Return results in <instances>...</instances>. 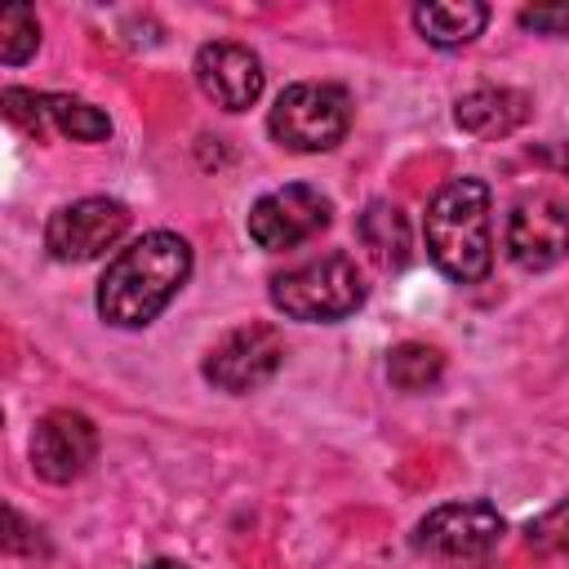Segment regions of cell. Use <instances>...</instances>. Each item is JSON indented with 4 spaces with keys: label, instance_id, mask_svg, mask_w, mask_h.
Listing matches in <instances>:
<instances>
[{
    "label": "cell",
    "instance_id": "obj_1",
    "mask_svg": "<svg viewBox=\"0 0 569 569\" xmlns=\"http://www.w3.org/2000/svg\"><path fill=\"white\" fill-rule=\"evenodd\" d=\"M187 276H191V244L178 231H147L107 262L93 298L98 316L116 329H142L178 298Z\"/></svg>",
    "mask_w": 569,
    "mask_h": 569
},
{
    "label": "cell",
    "instance_id": "obj_2",
    "mask_svg": "<svg viewBox=\"0 0 569 569\" xmlns=\"http://www.w3.org/2000/svg\"><path fill=\"white\" fill-rule=\"evenodd\" d=\"M493 196L480 178H449L422 213L427 258L453 284H480L493 271Z\"/></svg>",
    "mask_w": 569,
    "mask_h": 569
},
{
    "label": "cell",
    "instance_id": "obj_3",
    "mask_svg": "<svg viewBox=\"0 0 569 569\" xmlns=\"http://www.w3.org/2000/svg\"><path fill=\"white\" fill-rule=\"evenodd\" d=\"M271 307L289 320H302V325H333V320H347L369 284L356 267L351 253H320V258H307L280 276H271Z\"/></svg>",
    "mask_w": 569,
    "mask_h": 569
},
{
    "label": "cell",
    "instance_id": "obj_4",
    "mask_svg": "<svg viewBox=\"0 0 569 569\" xmlns=\"http://www.w3.org/2000/svg\"><path fill=\"white\" fill-rule=\"evenodd\" d=\"M347 129H351V98L342 84H325V80H298L280 89L267 111V133L298 156L333 151L347 138Z\"/></svg>",
    "mask_w": 569,
    "mask_h": 569
},
{
    "label": "cell",
    "instance_id": "obj_5",
    "mask_svg": "<svg viewBox=\"0 0 569 569\" xmlns=\"http://www.w3.org/2000/svg\"><path fill=\"white\" fill-rule=\"evenodd\" d=\"M502 516L485 498H462V502H440L413 525V551L458 565V560H480L498 547L502 538Z\"/></svg>",
    "mask_w": 569,
    "mask_h": 569
},
{
    "label": "cell",
    "instance_id": "obj_6",
    "mask_svg": "<svg viewBox=\"0 0 569 569\" xmlns=\"http://www.w3.org/2000/svg\"><path fill=\"white\" fill-rule=\"evenodd\" d=\"M333 218V204L320 187L311 182H289V187H276L267 196H258L249 204V240L258 249H298L302 240L320 236Z\"/></svg>",
    "mask_w": 569,
    "mask_h": 569
},
{
    "label": "cell",
    "instance_id": "obj_7",
    "mask_svg": "<svg viewBox=\"0 0 569 569\" xmlns=\"http://www.w3.org/2000/svg\"><path fill=\"white\" fill-rule=\"evenodd\" d=\"M284 365V338L276 325H262V320H249L231 333H222L209 356H204V378L218 387V391H231V396H244V391H258L276 378V369Z\"/></svg>",
    "mask_w": 569,
    "mask_h": 569
},
{
    "label": "cell",
    "instance_id": "obj_8",
    "mask_svg": "<svg viewBox=\"0 0 569 569\" xmlns=\"http://www.w3.org/2000/svg\"><path fill=\"white\" fill-rule=\"evenodd\" d=\"M129 231V209L111 196H84L62 204L44 227V249L58 262H93Z\"/></svg>",
    "mask_w": 569,
    "mask_h": 569
},
{
    "label": "cell",
    "instance_id": "obj_9",
    "mask_svg": "<svg viewBox=\"0 0 569 569\" xmlns=\"http://www.w3.org/2000/svg\"><path fill=\"white\" fill-rule=\"evenodd\" d=\"M507 258L525 271H547L569 258V209L551 196H525L507 213Z\"/></svg>",
    "mask_w": 569,
    "mask_h": 569
},
{
    "label": "cell",
    "instance_id": "obj_10",
    "mask_svg": "<svg viewBox=\"0 0 569 569\" xmlns=\"http://www.w3.org/2000/svg\"><path fill=\"white\" fill-rule=\"evenodd\" d=\"M98 458V427L76 409H53L31 431V467L49 485H71Z\"/></svg>",
    "mask_w": 569,
    "mask_h": 569
},
{
    "label": "cell",
    "instance_id": "obj_11",
    "mask_svg": "<svg viewBox=\"0 0 569 569\" xmlns=\"http://www.w3.org/2000/svg\"><path fill=\"white\" fill-rule=\"evenodd\" d=\"M191 71H196L200 93H204L213 107H222V111H249V107L262 98V84H267L262 58H258L249 44H236V40L200 44Z\"/></svg>",
    "mask_w": 569,
    "mask_h": 569
},
{
    "label": "cell",
    "instance_id": "obj_12",
    "mask_svg": "<svg viewBox=\"0 0 569 569\" xmlns=\"http://www.w3.org/2000/svg\"><path fill=\"white\" fill-rule=\"evenodd\" d=\"M453 120H458V129H467L476 138H507L529 120V98L520 89L480 84L453 102Z\"/></svg>",
    "mask_w": 569,
    "mask_h": 569
},
{
    "label": "cell",
    "instance_id": "obj_13",
    "mask_svg": "<svg viewBox=\"0 0 569 569\" xmlns=\"http://www.w3.org/2000/svg\"><path fill=\"white\" fill-rule=\"evenodd\" d=\"M489 22V4L480 0H431L413 9V31L431 49H462L471 44Z\"/></svg>",
    "mask_w": 569,
    "mask_h": 569
},
{
    "label": "cell",
    "instance_id": "obj_14",
    "mask_svg": "<svg viewBox=\"0 0 569 569\" xmlns=\"http://www.w3.org/2000/svg\"><path fill=\"white\" fill-rule=\"evenodd\" d=\"M356 236H360V244L369 249V258L378 262V267H405L409 262V218L400 213V204H391V200H373V204H365V213L356 218Z\"/></svg>",
    "mask_w": 569,
    "mask_h": 569
},
{
    "label": "cell",
    "instance_id": "obj_15",
    "mask_svg": "<svg viewBox=\"0 0 569 569\" xmlns=\"http://www.w3.org/2000/svg\"><path fill=\"white\" fill-rule=\"evenodd\" d=\"M44 111H49V129H58L71 142H107L111 138V120L107 111H98L84 98H67V93H44Z\"/></svg>",
    "mask_w": 569,
    "mask_h": 569
},
{
    "label": "cell",
    "instance_id": "obj_16",
    "mask_svg": "<svg viewBox=\"0 0 569 569\" xmlns=\"http://www.w3.org/2000/svg\"><path fill=\"white\" fill-rule=\"evenodd\" d=\"M440 373H445V356L427 342H400L387 356V378L396 391H409V396L431 391L440 382Z\"/></svg>",
    "mask_w": 569,
    "mask_h": 569
},
{
    "label": "cell",
    "instance_id": "obj_17",
    "mask_svg": "<svg viewBox=\"0 0 569 569\" xmlns=\"http://www.w3.org/2000/svg\"><path fill=\"white\" fill-rule=\"evenodd\" d=\"M40 49V22L31 4H4L0 9V62L22 67Z\"/></svg>",
    "mask_w": 569,
    "mask_h": 569
},
{
    "label": "cell",
    "instance_id": "obj_18",
    "mask_svg": "<svg viewBox=\"0 0 569 569\" xmlns=\"http://www.w3.org/2000/svg\"><path fill=\"white\" fill-rule=\"evenodd\" d=\"M525 538H529V547L551 551V556L569 551V498H560L556 507H547L542 516H533L525 525Z\"/></svg>",
    "mask_w": 569,
    "mask_h": 569
},
{
    "label": "cell",
    "instance_id": "obj_19",
    "mask_svg": "<svg viewBox=\"0 0 569 569\" xmlns=\"http://www.w3.org/2000/svg\"><path fill=\"white\" fill-rule=\"evenodd\" d=\"M0 102H4V116H9V124H18L22 133H44L49 129V111H44V93H31V89H4L0 93Z\"/></svg>",
    "mask_w": 569,
    "mask_h": 569
},
{
    "label": "cell",
    "instance_id": "obj_20",
    "mask_svg": "<svg viewBox=\"0 0 569 569\" xmlns=\"http://www.w3.org/2000/svg\"><path fill=\"white\" fill-rule=\"evenodd\" d=\"M520 27L538 36H569V4H533L520 9Z\"/></svg>",
    "mask_w": 569,
    "mask_h": 569
},
{
    "label": "cell",
    "instance_id": "obj_21",
    "mask_svg": "<svg viewBox=\"0 0 569 569\" xmlns=\"http://www.w3.org/2000/svg\"><path fill=\"white\" fill-rule=\"evenodd\" d=\"M147 569H187V565H178V560H151Z\"/></svg>",
    "mask_w": 569,
    "mask_h": 569
},
{
    "label": "cell",
    "instance_id": "obj_22",
    "mask_svg": "<svg viewBox=\"0 0 569 569\" xmlns=\"http://www.w3.org/2000/svg\"><path fill=\"white\" fill-rule=\"evenodd\" d=\"M556 160H560V169L569 173V142H560V156H556Z\"/></svg>",
    "mask_w": 569,
    "mask_h": 569
}]
</instances>
